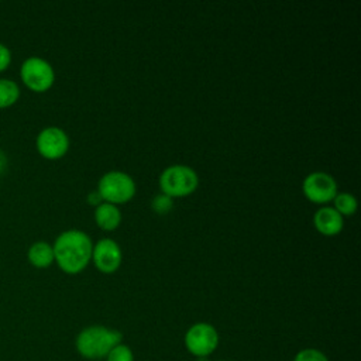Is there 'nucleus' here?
I'll list each match as a JSON object with an SVG mask.
<instances>
[{
	"label": "nucleus",
	"instance_id": "obj_1",
	"mask_svg": "<svg viewBox=\"0 0 361 361\" xmlns=\"http://www.w3.org/2000/svg\"><path fill=\"white\" fill-rule=\"evenodd\" d=\"M54 261L66 274H79L92 259L93 244L90 237L80 230L61 233L54 245Z\"/></svg>",
	"mask_w": 361,
	"mask_h": 361
},
{
	"label": "nucleus",
	"instance_id": "obj_2",
	"mask_svg": "<svg viewBox=\"0 0 361 361\" xmlns=\"http://www.w3.org/2000/svg\"><path fill=\"white\" fill-rule=\"evenodd\" d=\"M123 334L118 330L107 329L104 326L85 327L76 336V350L86 360L106 358L111 348L120 344Z\"/></svg>",
	"mask_w": 361,
	"mask_h": 361
},
{
	"label": "nucleus",
	"instance_id": "obj_3",
	"mask_svg": "<svg viewBox=\"0 0 361 361\" xmlns=\"http://www.w3.org/2000/svg\"><path fill=\"white\" fill-rule=\"evenodd\" d=\"M197 173L186 165H171L159 176L161 190L171 199L190 195L197 188Z\"/></svg>",
	"mask_w": 361,
	"mask_h": 361
},
{
	"label": "nucleus",
	"instance_id": "obj_4",
	"mask_svg": "<svg viewBox=\"0 0 361 361\" xmlns=\"http://www.w3.org/2000/svg\"><path fill=\"white\" fill-rule=\"evenodd\" d=\"M97 192L107 203H126L134 196L135 183L130 175L121 171H110L100 178Z\"/></svg>",
	"mask_w": 361,
	"mask_h": 361
},
{
	"label": "nucleus",
	"instance_id": "obj_5",
	"mask_svg": "<svg viewBox=\"0 0 361 361\" xmlns=\"http://www.w3.org/2000/svg\"><path fill=\"white\" fill-rule=\"evenodd\" d=\"M23 83L32 92L41 93L48 90L55 80L52 65L41 56H28L20 66Z\"/></svg>",
	"mask_w": 361,
	"mask_h": 361
},
{
	"label": "nucleus",
	"instance_id": "obj_6",
	"mask_svg": "<svg viewBox=\"0 0 361 361\" xmlns=\"http://www.w3.org/2000/svg\"><path fill=\"white\" fill-rule=\"evenodd\" d=\"M185 345L196 358L209 357L219 345V333L209 323H195L185 334Z\"/></svg>",
	"mask_w": 361,
	"mask_h": 361
},
{
	"label": "nucleus",
	"instance_id": "obj_7",
	"mask_svg": "<svg viewBox=\"0 0 361 361\" xmlns=\"http://www.w3.org/2000/svg\"><path fill=\"white\" fill-rule=\"evenodd\" d=\"M37 151L47 159L62 158L69 148L68 134L55 126L42 128L35 138Z\"/></svg>",
	"mask_w": 361,
	"mask_h": 361
},
{
	"label": "nucleus",
	"instance_id": "obj_8",
	"mask_svg": "<svg viewBox=\"0 0 361 361\" xmlns=\"http://www.w3.org/2000/svg\"><path fill=\"white\" fill-rule=\"evenodd\" d=\"M305 196L314 203H327L337 195V183L334 178L326 172H312L303 180Z\"/></svg>",
	"mask_w": 361,
	"mask_h": 361
},
{
	"label": "nucleus",
	"instance_id": "obj_9",
	"mask_svg": "<svg viewBox=\"0 0 361 361\" xmlns=\"http://www.w3.org/2000/svg\"><path fill=\"white\" fill-rule=\"evenodd\" d=\"M92 259L96 268L104 274H113L121 264V250L118 244L110 238H103L93 245Z\"/></svg>",
	"mask_w": 361,
	"mask_h": 361
},
{
	"label": "nucleus",
	"instance_id": "obj_10",
	"mask_svg": "<svg viewBox=\"0 0 361 361\" xmlns=\"http://www.w3.org/2000/svg\"><path fill=\"white\" fill-rule=\"evenodd\" d=\"M316 230L324 235H334L343 228V216L334 207H320L313 216Z\"/></svg>",
	"mask_w": 361,
	"mask_h": 361
},
{
	"label": "nucleus",
	"instance_id": "obj_11",
	"mask_svg": "<svg viewBox=\"0 0 361 361\" xmlns=\"http://www.w3.org/2000/svg\"><path fill=\"white\" fill-rule=\"evenodd\" d=\"M94 220L100 228L110 231L118 227L121 221V213L116 204L102 202L99 206H96Z\"/></svg>",
	"mask_w": 361,
	"mask_h": 361
},
{
	"label": "nucleus",
	"instance_id": "obj_12",
	"mask_svg": "<svg viewBox=\"0 0 361 361\" xmlns=\"http://www.w3.org/2000/svg\"><path fill=\"white\" fill-rule=\"evenodd\" d=\"M28 262L35 268H47L54 262L52 245L47 241H35L27 251Z\"/></svg>",
	"mask_w": 361,
	"mask_h": 361
},
{
	"label": "nucleus",
	"instance_id": "obj_13",
	"mask_svg": "<svg viewBox=\"0 0 361 361\" xmlns=\"http://www.w3.org/2000/svg\"><path fill=\"white\" fill-rule=\"evenodd\" d=\"M20 99V86L16 80L0 78V109H7L16 104Z\"/></svg>",
	"mask_w": 361,
	"mask_h": 361
},
{
	"label": "nucleus",
	"instance_id": "obj_14",
	"mask_svg": "<svg viewBox=\"0 0 361 361\" xmlns=\"http://www.w3.org/2000/svg\"><path fill=\"white\" fill-rule=\"evenodd\" d=\"M334 209L341 214V216H351L357 210V199L347 192H341L334 196L333 199Z\"/></svg>",
	"mask_w": 361,
	"mask_h": 361
},
{
	"label": "nucleus",
	"instance_id": "obj_15",
	"mask_svg": "<svg viewBox=\"0 0 361 361\" xmlns=\"http://www.w3.org/2000/svg\"><path fill=\"white\" fill-rule=\"evenodd\" d=\"M106 361H134V354L128 345L120 343L110 350Z\"/></svg>",
	"mask_w": 361,
	"mask_h": 361
},
{
	"label": "nucleus",
	"instance_id": "obj_16",
	"mask_svg": "<svg viewBox=\"0 0 361 361\" xmlns=\"http://www.w3.org/2000/svg\"><path fill=\"white\" fill-rule=\"evenodd\" d=\"M293 361H329L327 355L324 353H322L320 350H316V348H305V350H300Z\"/></svg>",
	"mask_w": 361,
	"mask_h": 361
},
{
	"label": "nucleus",
	"instance_id": "obj_17",
	"mask_svg": "<svg viewBox=\"0 0 361 361\" xmlns=\"http://www.w3.org/2000/svg\"><path fill=\"white\" fill-rule=\"evenodd\" d=\"M152 209L157 213H166L168 210L172 209V199L164 193L158 195L152 200Z\"/></svg>",
	"mask_w": 361,
	"mask_h": 361
},
{
	"label": "nucleus",
	"instance_id": "obj_18",
	"mask_svg": "<svg viewBox=\"0 0 361 361\" xmlns=\"http://www.w3.org/2000/svg\"><path fill=\"white\" fill-rule=\"evenodd\" d=\"M11 63V51L10 48L0 42V72H4Z\"/></svg>",
	"mask_w": 361,
	"mask_h": 361
},
{
	"label": "nucleus",
	"instance_id": "obj_19",
	"mask_svg": "<svg viewBox=\"0 0 361 361\" xmlns=\"http://www.w3.org/2000/svg\"><path fill=\"white\" fill-rule=\"evenodd\" d=\"M102 202H103V199H102V196L99 195L97 190H93V192H90V193L87 195V203H89V204L99 206Z\"/></svg>",
	"mask_w": 361,
	"mask_h": 361
},
{
	"label": "nucleus",
	"instance_id": "obj_20",
	"mask_svg": "<svg viewBox=\"0 0 361 361\" xmlns=\"http://www.w3.org/2000/svg\"><path fill=\"white\" fill-rule=\"evenodd\" d=\"M6 168H7V155H6V152L0 148V173L4 172Z\"/></svg>",
	"mask_w": 361,
	"mask_h": 361
},
{
	"label": "nucleus",
	"instance_id": "obj_21",
	"mask_svg": "<svg viewBox=\"0 0 361 361\" xmlns=\"http://www.w3.org/2000/svg\"><path fill=\"white\" fill-rule=\"evenodd\" d=\"M196 361H209V360H207V357H197Z\"/></svg>",
	"mask_w": 361,
	"mask_h": 361
},
{
	"label": "nucleus",
	"instance_id": "obj_22",
	"mask_svg": "<svg viewBox=\"0 0 361 361\" xmlns=\"http://www.w3.org/2000/svg\"><path fill=\"white\" fill-rule=\"evenodd\" d=\"M220 361H221V360H220Z\"/></svg>",
	"mask_w": 361,
	"mask_h": 361
}]
</instances>
